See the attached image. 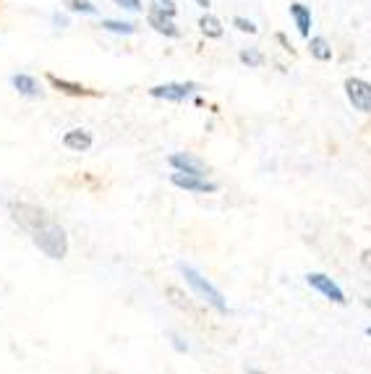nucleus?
<instances>
[{"instance_id": "obj_7", "label": "nucleus", "mask_w": 371, "mask_h": 374, "mask_svg": "<svg viewBox=\"0 0 371 374\" xmlns=\"http://www.w3.org/2000/svg\"><path fill=\"white\" fill-rule=\"evenodd\" d=\"M167 163L173 165L176 170H181V173H188V175H204L207 173V165L199 160V157H194L191 152H176V155L167 157Z\"/></svg>"}, {"instance_id": "obj_22", "label": "nucleus", "mask_w": 371, "mask_h": 374, "mask_svg": "<svg viewBox=\"0 0 371 374\" xmlns=\"http://www.w3.org/2000/svg\"><path fill=\"white\" fill-rule=\"evenodd\" d=\"M278 42H280V45H282V47H285L288 53H293V45H290L288 39H285V35H278Z\"/></svg>"}, {"instance_id": "obj_4", "label": "nucleus", "mask_w": 371, "mask_h": 374, "mask_svg": "<svg viewBox=\"0 0 371 374\" xmlns=\"http://www.w3.org/2000/svg\"><path fill=\"white\" fill-rule=\"evenodd\" d=\"M345 97H348V102H351L358 113H371V84L369 82H363L358 76L345 79Z\"/></svg>"}, {"instance_id": "obj_20", "label": "nucleus", "mask_w": 371, "mask_h": 374, "mask_svg": "<svg viewBox=\"0 0 371 374\" xmlns=\"http://www.w3.org/2000/svg\"><path fill=\"white\" fill-rule=\"evenodd\" d=\"M115 6L126 11H141V0H115Z\"/></svg>"}, {"instance_id": "obj_9", "label": "nucleus", "mask_w": 371, "mask_h": 374, "mask_svg": "<svg viewBox=\"0 0 371 374\" xmlns=\"http://www.w3.org/2000/svg\"><path fill=\"white\" fill-rule=\"evenodd\" d=\"M147 21H149V27L155 29L157 35H165V37H178L181 32H178V27H176V21H173V16H167V13H162V11H149V16H147Z\"/></svg>"}, {"instance_id": "obj_16", "label": "nucleus", "mask_w": 371, "mask_h": 374, "mask_svg": "<svg viewBox=\"0 0 371 374\" xmlns=\"http://www.w3.org/2000/svg\"><path fill=\"white\" fill-rule=\"evenodd\" d=\"M63 6L71 13H84V16H94L97 13V6L92 0H63Z\"/></svg>"}, {"instance_id": "obj_3", "label": "nucleus", "mask_w": 371, "mask_h": 374, "mask_svg": "<svg viewBox=\"0 0 371 374\" xmlns=\"http://www.w3.org/2000/svg\"><path fill=\"white\" fill-rule=\"evenodd\" d=\"M306 285H308V288H314L316 293H322L327 301L337 304V306H343V304L348 301V299H345V293H343V288H340V285L334 283L332 278H330V275H325V273H308L306 275Z\"/></svg>"}, {"instance_id": "obj_5", "label": "nucleus", "mask_w": 371, "mask_h": 374, "mask_svg": "<svg viewBox=\"0 0 371 374\" xmlns=\"http://www.w3.org/2000/svg\"><path fill=\"white\" fill-rule=\"evenodd\" d=\"M196 84L194 82H170V84H157L152 87L149 94L157 97V100H167V102H183L194 94Z\"/></svg>"}, {"instance_id": "obj_13", "label": "nucleus", "mask_w": 371, "mask_h": 374, "mask_svg": "<svg viewBox=\"0 0 371 374\" xmlns=\"http://www.w3.org/2000/svg\"><path fill=\"white\" fill-rule=\"evenodd\" d=\"M308 53H311V58L319 61V63L332 61V47H330V42H327L325 37H311V39H308Z\"/></svg>"}, {"instance_id": "obj_10", "label": "nucleus", "mask_w": 371, "mask_h": 374, "mask_svg": "<svg viewBox=\"0 0 371 374\" xmlns=\"http://www.w3.org/2000/svg\"><path fill=\"white\" fill-rule=\"evenodd\" d=\"M11 84H13V89L19 92V94H24V97H42V94H45L37 79L29 76V73H16V76L11 79Z\"/></svg>"}, {"instance_id": "obj_15", "label": "nucleus", "mask_w": 371, "mask_h": 374, "mask_svg": "<svg viewBox=\"0 0 371 374\" xmlns=\"http://www.w3.org/2000/svg\"><path fill=\"white\" fill-rule=\"evenodd\" d=\"M103 29L108 32H115V35H134L136 32V24H131V21H115V18H103Z\"/></svg>"}, {"instance_id": "obj_11", "label": "nucleus", "mask_w": 371, "mask_h": 374, "mask_svg": "<svg viewBox=\"0 0 371 374\" xmlns=\"http://www.w3.org/2000/svg\"><path fill=\"white\" fill-rule=\"evenodd\" d=\"M47 82L53 84L58 92H63V94H71V97H89V94H97V92L86 89L84 84H76V82H65V79H58L56 73H47Z\"/></svg>"}, {"instance_id": "obj_23", "label": "nucleus", "mask_w": 371, "mask_h": 374, "mask_svg": "<svg viewBox=\"0 0 371 374\" xmlns=\"http://www.w3.org/2000/svg\"><path fill=\"white\" fill-rule=\"evenodd\" d=\"M363 265L371 270V249H366V251H363Z\"/></svg>"}, {"instance_id": "obj_17", "label": "nucleus", "mask_w": 371, "mask_h": 374, "mask_svg": "<svg viewBox=\"0 0 371 374\" xmlns=\"http://www.w3.org/2000/svg\"><path fill=\"white\" fill-rule=\"evenodd\" d=\"M241 63L249 66V68H261L264 66V55H261V50H256V47H249V50H241Z\"/></svg>"}, {"instance_id": "obj_24", "label": "nucleus", "mask_w": 371, "mask_h": 374, "mask_svg": "<svg viewBox=\"0 0 371 374\" xmlns=\"http://www.w3.org/2000/svg\"><path fill=\"white\" fill-rule=\"evenodd\" d=\"M196 6H202V8H209L212 6V0H194Z\"/></svg>"}, {"instance_id": "obj_14", "label": "nucleus", "mask_w": 371, "mask_h": 374, "mask_svg": "<svg viewBox=\"0 0 371 374\" xmlns=\"http://www.w3.org/2000/svg\"><path fill=\"white\" fill-rule=\"evenodd\" d=\"M199 29H202V35L204 37H212V39H220L223 37V24H220V18L212 16V13H204V16L199 18Z\"/></svg>"}, {"instance_id": "obj_8", "label": "nucleus", "mask_w": 371, "mask_h": 374, "mask_svg": "<svg viewBox=\"0 0 371 374\" xmlns=\"http://www.w3.org/2000/svg\"><path fill=\"white\" fill-rule=\"evenodd\" d=\"M92 134L86 131V128H71V131H65L63 134V147L65 149H71V152H86L89 147H92Z\"/></svg>"}, {"instance_id": "obj_1", "label": "nucleus", "mask_w": 371, "mask_h": 374, "mask_svg": "<svg viewBox=\"0 0 371 374\" xmlns=\"http://www.w3.org/2000/svg\"><path fill=\"white\" fill-rule=\"evenodd\" d=\"M11 218H13V223L19 228L27 230L32 244L47 259H65V254H68V233L42 207H34V204H27V201H11Z\"/></svg>"}, {"instance_id": "obj_25", "label": "nucleus", "mask_w": 371, "mask_h": 374, "mask_svg": "<svg viewBox=\"0 0 371 374\" xmlns=\"http://www.w3.org/2000/svg\"><path fill=\"white\" fill-rule=\"evenodd\" d=\"M366 335H369V338H371V325H369V328H366Z\"/></svg>"}, {"instance_id": "obj_12", "label": "nucleus", "mask_w": 371, "mask_h": 374, "mask_svg": "<svg viewBox=\"0 0 371 374\" xmlns=\"http://www.w3.org/2000/svg\"><path fill=\"white\" fill-rule=\"evenodd\" d=\"M290 16H293V21H296L301 37L311 35V11H308L304 3H290Z\"/></svg>"}, {"instance_id": "obj_18", "label": "nucleus", "mask_w": 371, "mask_h": 374, "mask_svg": "<svg viewBox=\"0 0 371 374\" xmlns=\"http://www.w3.org/2000/svg\"><path fill=\"white\" fill-rule=\"evenodd\" d=\"M233 27L238 29V32H243V35H256V32H259V29H256V24H254L251 18H243V16L233 18Z\"/></svg>"}, {"instance_id": "obj_6", "label": "nucleus", "mask_w": 371, "mask_h": 374, "mask_svg": "<svg viewBox=\"0 0 371 374\" xmlns=\"http://www.w3.org/2000/svg\"><path fill=\"white\" fill-rule=\"evenodd\" d=\"M170 181H173V186L191 194H214L220 189L214 181H207L204 175H188V173H181V170H176V173L170 175Z\"/></svg>"}, {"instance_id": "obj_2", "label": "nucleus", "mask_w": 371, "mask_h": 374, "mask_svg": "<svg viewBox=\"0 0 371 374\" xmlns=\"http://www.w3.org/2000/svg\"><path fill=\"white\" fill-rule=\"evenodd\" d=\"M178 273L183 275L186 285L194 291L196 299H202L204 304H209V306H212L214 311H220V314H228V311H230V306H228V301H225L223 291H220V288H214V285L209 283V280H207L204 275L199 273L196 267L186 265V262H178Z\"/></svg>"}, {"instance_id": "obj_21", "label": "nucleus", "mask_w": 371, "mask_h": 374, "mask_svg": "<svg viewBox=\"0 0 371 374\" xmlns=\"http://www.w3.org/2000/svg\"><path fill=\"white\" fill-rule=\"evenodd\" d=\"M53 21H56V27H60V29H63V27H68V18H65V16H60V13H56V16H53Z\"/></svg>"}, {"instance_id": "obj_19", "label": "nucleus", "mask_w": 371, "mask_h": 374, "mask_svg": "<svg viewBox=\"0 0 371 374\" xmlns=\"http://www.w3.org/2000/svg\"><path fill=\"white\" fill-rule=\"evenodd\" d=\"M152 8L162 11L167 16H176V0H152Z\"/></svg>"}]
</instances>
